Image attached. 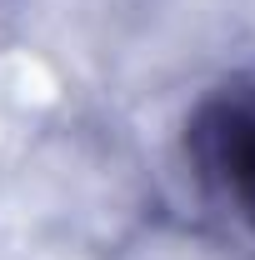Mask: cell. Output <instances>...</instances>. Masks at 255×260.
I'll return each instance as SVG.
<instances>
[{
	"mask_svg": "<svg viewBox=\"0 0 255 260\" xmlns=\"http://www.w3.org/2000/svg\"><path fill=\"white\" fill-rule=\"evenodd\" d=\"M190 155L215 200L255 220V90H230L205 105L190 130Z\"/></svg>",
	"mask_w": 255,
	"mask_h": 260,
	"instance_id": "1",
	"label": "cell"
}]
</instances>
